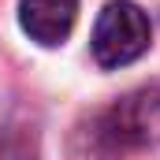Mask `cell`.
Here are the masks:
<instances>
[{
	"instance_id": "obj_2",
	"label": "cell",
	"mask_w": 160,
	"mask_h": 160,
	"mask_svg": "<svg viewBox=\"0 0 160 160\" xmlns=\"http://www.w3.org/2000/svg\"><path fill=\"white\" fill-rule=\"evenodd\" d=\"M149 48V19L138 4L116 0L93 26V60L101 67H127Z\"/></svg>"
},
{
	"instance_id": "obj_3",
	"label": "cell",
	"mask_w": 160,
	"mask_h": 160,
	"mask_svg": "<svg viewBox=\"0 0 160 160\" xmlns=\"http://www.w3.org/2000/svg\"><path fill=\"white\" fill-rule=\"evenodd\" d=\"M78 19V0H22L19 4V22L38 45H60L75 30Z\"/></svg>"
},
{
	"instance_id": "obj_4",
	"label": "cell",
	"mask_w": 160,
	"mask_h": 160,
	"mask_svg": "<svg viewBox=\"0 0 160 160\" xmlns=\"http://www.w3.org/2000/svg\"><path fill=\"white\" fill-rule=\"evenodd\" d=\"M0 160H38V134L30 127L0 130Z\"/></svg>"
},
{
	"instance_id": "obj_1",
	"label": "cell",
	"mask_w": 160,
	"mask_h": 160,
	"mask_svg": "<svg viewBox=\"0 0 160 160\" xmlns=\"http://www.w3.org/2000/svg\"><path fill=\"white\" fill-rule=\"evenodd\" d=\"M160 138V86L127 93L119 104H112L108 112L93 116L86 130H78V160H119L130 149L153 145Z\"/></svg>"
}]
</instances>
